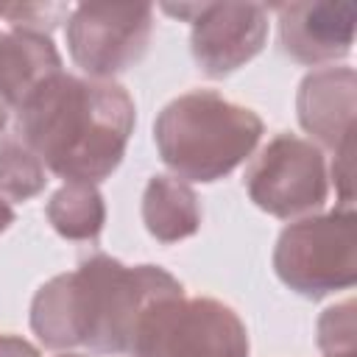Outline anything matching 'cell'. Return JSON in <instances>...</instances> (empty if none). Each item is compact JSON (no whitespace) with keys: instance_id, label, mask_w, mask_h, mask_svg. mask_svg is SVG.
Returning <instances> with one entry per match:
<instances>
[{"instance_id":"1","label":"cell","mask_w":357,"mask_h":357,"mask_svg":"<svg viewBox=\"0 0 357 357\" xmlns=\"http://www.w3.org/2000/svg\"><path fill=\"white\" fill-rule=\"evenodd\" d=\"M17 137L64 181L109 178L134 134L137 109L117 81L59 73L17 112Z\"/></svg>"},{"instance_id":"2","label":"cell","mask_w":357,"mask_h":357,"mask_svg":"<svg viewBox=\"0 0 357 357\" xmlns=\"http://www.w3.org/2000/svg\"><path fill=\"white\" fill-rule=\"evenodd\" d=\"M265 131L262 117L215 89H192L173 98L153 120V142L162 162L181 181H218L240 167Z\"/></svg>"},{"instance_id":"3","label":"cell","mask_w":357,"mask_h":357,"mask_svg":"<svg viewBox=\"0 0 357 357\" xmlns=\"http://www.w3.org/2000/svg\"><path fill=\"white\" fill-rule=\"evenodd\" d=\"M81 307V346L95 354H131V343L145 312L184 284L159 265H123L109 254L86 257L75 271Z\"/></svg>"},{"instance_id":"4","label":"cell","mask_w":357,"mask_h":357,"mask_svg":"<svg viewBox=\"0 0 357 357\" xmlns=\"http://www.w3.org/2000/svg\"><path fill=\"white\" fill-rule=\"evenodd\" d=\"M357 215L329 209L282 229L273 248V271L284 287L304 298H324L357 282Z\"/></svg>"},{"instance_id":"5","label":"cell","mask_w":357,"mask_h":357,"mask_svg":"<svg viewBox=\"0 0 357 357\" xmlns=\"http://www.w3.org/2000/svg\"><path fill=\"white\" fill-rule=\"evenodd\" d=\"M128 357H248V332L218 298L173 296L145 312Z\"/></svg>"},{"instance_id":"6","label":"cell","mask_w":357,"mask_h":357,"mask_svg":"<svg viewBox=\"0 0 357 357\" xmlns=\"http://www.w3.org/2000/svg\"><path fill=\"white\" fill-rule=\"evenodd\" d=\"M243 181L254 206L282 220L307 218L329 198L324 151L296 134H276L254 156Z\"/></svg>"},{"instance_id":"7","label":"cell","mask_w":357,"mask_h":357,"mask_svg":"<svg viewBox=\"0 0 357 357\" xmlns=\"http://www.w3.org/2000/svg\"><path fill=\"white\" fill-rule=\"evenodd\" d=\"M67 47L73 61L98 81L134 67L153 33L148 3H78L67 17Z\"/></svg>"},{"instance_id":"8","label":"cell","mask_w":357,"mask_h":357,"mask_svg":"<svg viewBox=\"0 0 357 357\" xmlns=\"http://www.w3.org/2000/svg\"><path fill=\"white\" fill-rule=\"evenodd\" d=\"M268 42V8L259 3H201L190 50L209 78L245 67Z\"/></svg>"},{"instance_id":"9","label":"cell","mask_w":357,"mask_h":357,"mask_svg":"<svg viewBox=\"0 0 357 357\" xmlns=\"http://www.w3.org/2000/svg\"><path fill=\"white\" fill-rule=\"evenodd\" d=\"M279 42L298 64H329L346 59L354 45V3H279Z\"/></svg>"},{"instance_id":"10","label":"cell","mask_w":357,"mask_h":357,"mask_svg":"<svg viewBox=\"0 0 357 357\" xmlns=\"http://www.w3.org/2000/svg\"><path fill=\"white\" fill-rule=\"evenodd\" d=\"M354 112L357 73L351 67H318L301 78L296 114L321 151L337 153L343 145L354 142Z\"/></svg>"},{"instance_id":"11","label":"cell","mask_w":357,"mask_h":357,"mask_svg":"<svg viewBox=\"0 0 357 357\" xmlns=\"http://www.w3.org/2000/svg\"><path fill=\"white\" fill-rule=\"evenodd\" d=\"M59 73L64 64L47 33L14 28L0 33V98L11 112Z\"/></svg>"},{"instance_id":"12","label":"cell","mask_w":357,"mask_h":357,"mask_svg":"<svg viewBox=\"0 0 357 357\" xmlns=\"http://www.w3.org/2000/svg\"><path fill=\"white\" fill-rule=\"evenodd\" d=\"M142 223L159 243H178L201 229L195 190L173 176H153L142 192Z\"/></svg>"},{"instance_id":"13","label":"cell","mask_w":357,"mask_h":357,"mask_svg":"<svg viewBox=\"0 0 357 357\" xmlns=\"http://www.w3.org/2000/svg\"><path fill=\"white\" fill-rule=\"evenodd\" d=\"M31 329L42 346L64 351L81 346V307L75 290V273H59L47 279L31 301Z\"/></svg>"},{"instance_id":"14","label":"cell","mask_w":357,"mask_h":357,"mask_svg":"<svg viewBox=\"0 0 357 357\" xmlns=\"http://www.w3.org/2000/svg\"><path fill=\"white\" fill-rule=\"evenodd\" d=\"M45 215L64 240H98L106 223V201L98 184L64 181L50 195Z\"/></svg>"},{"instance_id":"15","label":"cell","mask_w":357,"mask_h":357,"mask_svg":"<svg viewBox=\"0 0 357 357\" xmlns=\"http://www.w3.org/2000/svg\"><path fill=\"white\" fill-rule=\"evenodd\" d=\"M45 184H47V170L33 156V151L17 134L0 131V198L28 201L39 195Z\"/></svg>"},{"instance_id":"16","label":"cell","mask_w":357,"mask_h":357,"mask_svg":"<svg viewBox=\"0 0 357 357\" xmlns=\"http://www.w3.org/2000/svg\"><path fill=\"white\" fill-rule=\"evenodd\" d=\"M354 301L332 304L318 318V346L324 357H357V321Z\"/></svg>"},{"instance_id":"17","label":"cell","mask_w":357,"mask_h":357,"mask_svg":"<svg viewBox=\"0 0 357 357\" xmlns=\"http://www.w3.org/2000/svg\"><path fill=\"white\" fill-rule=\"evenodd\" d=\"M70 6L64 3H0V20H6L14 31H36L47 33L70 17Z\"/></svg>"},{"instance_id":"18","label":"cell","mask_w":357,"mask_h":357,"mask_svg":"<svg viewBox=\"0 0 357 357\" xmlns=\"http://www.w3.org/2000/svg\"><path fill=\"white\" fill-rule=\"evenodd\" d=\"M332 178H335V190L340 195V209H351V201H354V142L343 145L337 153H335V162H332Z\"/></svg>"},{"instance_id":"19","label":"cell","mask_w":357,"mask_h":357,"mask_svg":"<svg viewBox=\"0 0 357 357\" xmlns=\"http://www.w3.org/2000/svg\"><path fill=\"white\" fill-rule=\"evenodd\" d=\"M0 357H42L33 343L20 335H0Z\"/></svg>"},{"instance_id":"20","label":"cell","mask_w":357,"mask_h":357,"mask_svg":"<svg viewBox=\"0 0 357 357\" xmlns=\"http://www.w3.org/2000/svg\"><path fill=\"white\" fill-rule=\"evenodd\" d=\"M14 220H17V215H14L11 204L0 198V234H3V231H6V229H8L11 223H14Z\"/></svg>"},{"instance_id":"21","label":"cell","mask_w":357,"mask_h":357,"mask_svg":"<svg viewBox=\"0 0 357 357\" xmlns=\"http://www.w3.org/2000/svg\"><path fill=\"white\" fill-rule=\"evenodd\" d=\"M8 117H11V109L6 106V100L0 98V131H6V126H8Z\"/></svg>"},{"instance_id":"22","label":"cell","mask_w":357,"mask_h":357,"mask_svg":"<svg viewBox=\"0 0 357 357\" xmlns=\"http://www.w3.org/2000/svg\"><path fill=\"white\" fill-rule=\"evenodd\" d=\"M59 357H84V354H59Z\"/></svg>"}]
</instances>
